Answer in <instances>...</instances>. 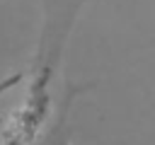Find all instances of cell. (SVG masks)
Returning a JSON list of instances; mask_svg holds the SVG:
<instances>
[{"mask_svg":"<svg viewBox=\"0 0 155 145\" xmlns=\"http://www.w3.org/2000/svg\"><path fill=\"white\" fill-rule=\"evenodd\" d=\"M22 80H24V72H12V75L2 77V80H0V94H5L7 89H12V87L19 85ZM0 123H2V118H0Z\"/></svg>","mask_w":155,"mask_h":145,"instance_id":"obj_1","label":"cell"}]
</instances>
